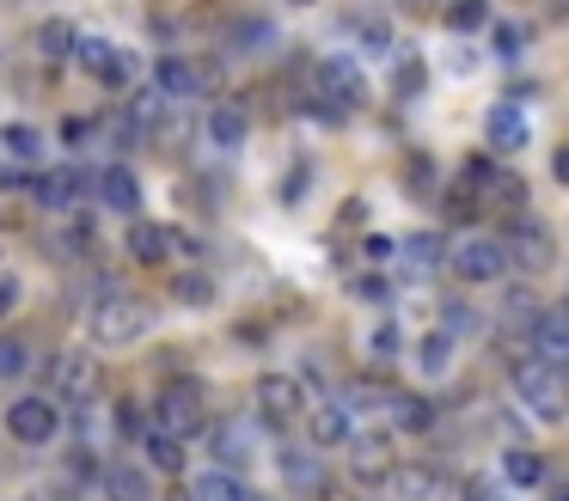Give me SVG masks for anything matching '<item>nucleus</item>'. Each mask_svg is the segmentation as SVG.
Masks as SVG:
<instances>
[{
  "mask_svg": "<svg viewBox=\"0 0 569 501\" xmlns=\"http://www.w3.org/2000/svg\"><path fill=\"white\" fill-rule=\"evenodd\" d=\"M92 342L99 349H129V342H141L153 330V305L141 300V293H104L99 305H92Z\"/></svg>",
  "mask_w": 569,
  "mask_h": 501,
  "instance_id": "obj_1",
  "label": "nucleus"
},
{
  "mask_svg": "<svg viewBox=\"0 0 569 501\" xmlns=\"http://www.w3.org/2000/svg\"><path fill=\"white\" fill-rule=\"evenodd\" d=\"M202 422H209L202 379H166L160 398H153V428L172 434V440H190V434H202Z\"/></svg>",
  "mask_w": 569,
  "mask_h": 501,
  "instance_id": "obj_2",
  "label": "nucleus"
},
{
  "mask_svg": "<svg viewBox=\"0 0 569 501\" xmlns=\"http://www.w3.org/2000/svg\"><path fill=\"white\" fill-rule=\"evenodd\" d=\"M43 398L50 403H92L99 398V361L87 349H62L43 361Z\"/></svg>",
  "mask_w": 569,
  "mask_h": 501,
  "instance_id": "obj_3",
  "label": "nucleus"
},
{
  "mask_svg": "<svg viewBox=\"0 0 569 501\" xmlns=\"http://www.w3.org/2000/svg\"><path fill=\"white\" fill-rule=\"evenodd\" d=\"M74 61H80V68H87L99 86H111V92H123V86L141 80V56H136V49L111 43V37H92V31H80Z\"/></svg>",
  "mask_w": 569,
  "mask_h": 501,
  "instance_id": "obj_4",
  "label": "nucleus"
},
{
  "mask_svg": "<svg viewBox=\"0 0 569 501\" xmlns=\"http://www.w3.org/2000/svg\"><path fill=\"white\" fill-rule=\"evenodd\" d=\"M515 398H520V410H527L532 422H545V428L563 422V379H557V367L520 361L515 367Z\"/></svg>",
  "mask_w": 569,
  "mask_h": 501,
  "instance_id": "obj_5",
  "label": "nucleus"
},
{
  "mask_svg": "<svg viewBox=\"0 0 569 501\" xmlns=\"http://www.w3.org/2000/svg\"><path fill=\"white\" fill-rule=\"evenodd\" d=\"M447 269H453L466 288H490V281L508 275V244L502 239H459L453 251L441 257Z\"/></svg>",
  "mask_w": 569,
  "mask_h": 501,
  "instance_id": "obj_6",
  "label": "nucleus"
},
{
  "mask_svg": "<svg viewBox=\"0 0 569 501\" xmlns=\"http://www.w3.org/2000/svg\"><path fill=\"white\" fill-rule=\"evenodd\" d=\"M312 80H319V104H331V117L368 104V80H361L356 56H319V73H312Z\"/></svg>",
  "mask_w": 569,
  "mask_h": 501,
  "instance_id": "obj_7",
  "label": "nucleus"
},
{
  "mask_svg": "<svg viewBox=\"0 0 569 501\" xmlns=\"http://www.w3.org/2000/svg\"><path fill=\"white\" fill-rule=\"evenodd\" d=\"M7 434L19 440V447H50L56 434H62V410H56L50 398H13L7 403Z\"/></svg>",
  "mask_w": 569,
  "mask_h": 501,
  "instance_id": "obj_8",
  "label": "nucleus"
},
{
  "mask_svg": "<svg viewBox=\"0 0 569 501\" xmlns=\"http://www.w3.org/2000/svg\"><path fill=\"white\" fill-rule=\"evenodd\" d=\"M343 452H349V483L356 489H386V477H392V440L386 434H349L343 440Z\"/></svg>",
  "mask_w": 569,
  "mask_h": 501,
  "instance_id": "obj_9",
  "label": "nucleus"
},
{
  "mask_svg": "<svg viewBox=\"0 0 569 501\" xmlns=\"http://www.w3.org/2000/svg\"><path fill=\"white\" fill-rule=\"evenodd\" d=\"M307 385H300L295 373H263L258 379V415L270 428H288V422H300V415H307Z\"/></svg>",
  "mask_w": 569,
  "mask_h": 501,
  "instance_id": "obj_10",
  "label": "nucleus"
},
{
  "mask_svg": "<svg viewBox=\"0 0 569 501\" xmlns=\"http://www.w3.org/2000/svg\"><path fill=\"white\" fill-rule=\"evenodd\" d=\"M520 361H539V367H563L569 361V318L563 305H539V318L527 324V354Z\"/></svg>",
  "mask_w": 569,
  "mask_h": 501,
  "instance_id": "obj_11",
  "label": "nucleus"
},
{
  "mask_svg": "<svg viewBox=\"0 0 569 501\" xmlns=\"http://www.w3.org/2000/svg\"><path fill=\"white\" fill-rule=\"evenodd\" d=\"M123 251L136 257V263L160 269L172 251H190V239H184L178 227H153V220H129V239H123Z\"/></svg>",
  "mask_w": 569,
  "mask_h": 501,
  "instance_id": "obj_12",
  "label": "nucleus"
},
{
  "mask_svg": "<svg viewBox=\"0 0 569 501\" xmlns=\"http://www.w3.org/2000/svg\"><path fill=\"white\" fill-rule=\"evenodd\" d=\"M483 141H490V153H520V147L532 141V117L515 98H502V104H490V117H483Z\"/></svg>",
  "mask_w": 569,
  "mask_h": 501,
  "instance_id": "obj_13",
  "label": "nucleus"
},
{
  "mask_svg": "<svg viewBox=\"0 0 569 501\" xmlns=\"http://www.w3.org/2000/svg\"><path fill=\"white\" fill-rule=\"evenodd\" d=\"M276 477L295 495H325V464L312 447H276Z\"/></svg>",
  "mask_w": 569,
  "mask_h": 501,
  "instance_id": "obj_14",
  "label": "nucleus"
},
{
  "mask_svg": "<svg viewBox=\"0 0 569 501\" xmlns=\"http://www.w3.org/2000/svg\"><path fill=\"white\" fill-rule=\"evenodd\" d=\"M307 434H312V452H325V447H343L349 434H356V415H349V403H337V398H325V403H307Z\"/></svg>",
  "mask_w": 569,
  "mask_h": 501,
  "instance_id": "obj_15",
  "label": "nucleus"
},
{
  "mask_svg": "<svg viewBox=\"0 0 569 501\" xmlns=\"http://www.w3.org/2000/svg\"><path fill=\"white\" fill-rule=\"evenodd\" d=\"M80 190H87V178H80V166H50L31 178V202L50 208V214H62V208L80 202Z\"/></svg>",
  "mask_w": 569,
  "mask_h": 501,
  "instance_id": "obj_16",
  "label": "nucleus"
},
{
  "mask_svg": "<svg viewBox=\"0 0 569 501\" xmlns=\"http://www.w3.org/2000/svg\"><path fill=\"white\" fill-rule=\"evenodd\" d=\"M410 361H417L422 379H447V373H453V361H459V342L435 324V330H422V337L410 342Z\"/></svg>",
  "mask_w": 569,
  "mask_h": 501,
  "instance_id": "obj_17",
  "label": "nucleus"
},
{
  "mask_svg": "<svg viewBox=\"0 0 569 501\" xmlns=\"http://www.w3.org/2000/svg\"><path fill=\"white\" fill-rule=\"evenodd\" d=\"M508 257H520L527 269H551V263H557L551 227H545V220H532V214H520V220H515V251H508Z\"/></svg>",
  "mask_w": 569,
  "mask_h": 501,
  "instance_id": "obj_18",
  "label": "nucleus"
},
{
  "mask_svg": "<svg viewBox=\"0 0 569 501\" xmlns=\"http://www.w3.org/2000/svg\"><path fill=\"white\" fill-rule=\"evenodd\" d=\"M99 202L111 208V214H129L136 220V208H141V178L129 166H104L99 171Z\"/></svg>",
  "mask_w": 569,
  "mask_h": 501,
  "instance_id": "obj_19",
  "label": "nucleus"
},
{
  "mask_svg": "<svg viewBox=\"0 0 569 501\" xmlns=\"http://www.w3.org/2000/svg\"><path fill=\"white\" fill-rule=\"evenodd\" d=\"M386 483H392L405 501H441L447 477L435 471V464H392V477H386Z\"/></svg>",
  "mask_w": 569,
  "mask_h": 501,
  "instance_id": "obj_20",
  "label": "nucleus"
},
{
  "mask_svg": "<svg viewBox=\"0 0 569 501\" xmlns=\"http://www.w3.org/2000/svg\"><path fill=\"white\" fill-rule=\"evenodd\" d=\"M209 141L221 147V153H239V147L251 141V117L239 104H214L209 110Z\"/></svg>",
  "mask_w": 569,
  "mask_h": 501,
  "instance_id": "obj_21",
  "label": "nucleus"
},
{
  "mask_svg": "<svg viewBox=\"0 0 569 501\" xmlns=\"http://www.w3.org/2000/svg\"><path fill=\"white\" fill-rule=\"evenodd\" d=\"M190 501H258L251 495V483L239 471H227V464H214V471L197 477V489H190Z\"/></svg>",
  "mask_w": 569,
  "mask_h": 501,
  "instance_id": "obj_22",
  "label": "nucleus"
},
{
  "mask_svg": "<svg viewBox=\"0 0 569 501\" xmlns=\"http://www.w3.org/2000/svg\"><path fill=\"white\" fill-rule=\"evenodd\" d=\"M386 410H392V422L405 428V434H429V428H435V403L417 398V391H392Z\"/></svg>",
  "mask_w": 569,
  "mask_h": 501,
  "instance_id": "obj_23",
  "label": "nucleus"
},
{
  "mask_svg": "<svg viewBox=\"0 0 569 501\" xmlns=\"http://www.w3.org/2000/svg\"><path fill=\"white\" fill-rule=\"evenodd\" d=\"M136 447H141V471H184V440H172V434L153 428V434L136 440Z\"/></svg>",
  "mask_w": 569,
  "mask_h": 501,
  "instance_id": "obj_24",
  "label": "nucleus"
},
{
  "mask_svg": "<svg viewBox=\"0 0 569 501\" xmlns=\"http://www.w3.org/2000/svg\"><path fill=\"white\" fill-rule=\"evenodd\" d=\"M104 495L111 501H153V477L141 464H111L104 471Z\"/></svg>",
  "mask_w": 569,
  "mask_h": 501,
  "instance_id": "obj_25",
  "label": "nucleus"
},
{
  "mask_svg": "<svg viewBox=\"0 0 569 501\" xmlns=\"http://www.w3.org/2000/svg\"><path fill=\"white\" fill-rule=\"evenodd\" d=\"M197 68H190V61L184 56H166L160 61V86H153V92H160L166 98V104H172V98H197Z\"/></svg>",
  "mask_w": 569,
  "mask_h": 501,
  "instance_id": "obj_26",
  "label": "nucleus"
},
{
  "mask_svg": "<svg viewBox=\"0 0 569 501\" xmlns=\"http://www.w3.org/2000/svg\"><path fill=\"white\" fill-rule=\"evenodd\" d=\"M74 43H80V24H68V19H43L38 24V56L74 61Z\"/></svg>",
  "mask_w": 569,
  "mask_h": 501,
  "instance_id": "obj_27",
  "label": "nucleus"
},
{
  "mask_svg": "<svg viewBox=\"0 0 569 501\" xmlns=\"http://www.w3.org/2000/svg\"><path fill=\"white\" fill-rule=\"evenodd\" d=\"M502 477H508L515 489H539V483H545V459H539L532 447H508V452H502Z\"/></svg>",
  "mask_w": 569,
  "mask_h": 501,
  "instance_id": "obj_28",
  "label": "nucleus"
},
{
  "mask_svg": "<svg viewBox=\"0 0 569 501\" xmlns=\"http://www.w3.org/2000/svg\"><path fill=\"white\" fill-rule=\"evenodd\" d=\"M0 153L19 159V166H31V159L43 153V134L31 129V122H0Z\"/></svg>",
  "mask_w": 569,
  "mask_h": 501,
  "instance_id": "obj_29",
  "label": "nucleus"
},
{
  "mask_svg": "<svg viewBox=\"0 0 569 501\" xmlns=\"http://www.w3.org/2000/svg\"><path fill=\"white\" fill-rule=\"evenodd\" d=\"M483 24H490V0H447V31L471 37V31H483Z\"/></svg>",
  "mask_w": 569,
  "mask_h": 501,
  "instance_id": "obj_30",
  "label": "nucleus"
},
{
  "mask_svg": "<svg viewBox=\"0 0 569 501\" xmlns=\"http://www.w3.org/2000/svg\"><path fill=\"white\" fill-rule=\"evenodd\" d=\"M398 354H405V330L392 324V318H380V324L368 330V361H398Z\"/></svg>",
  "mask_w": 569,
  "mask_h": 501,
  "instance_id": "obj_31",
  "label": "nucleus"
},
{
  "mask_svg": "<svg viewBox=\"0 0 569 501\" xmlns=\"http://www.w3.org/2000/svg\"><path fill=\"white\" fill-rule=\"evenodd\" d=\"M441 330H447V337H478V330H483V318H478V305H466V300H447L441 305Z\"/></svg>",
  "mask_w": 569,
  "mask_h": 501,
  "instance_id": "obj_32",
  "label": "nucleus"
},
{
  "mask_svg": "<svg viewBox=\"0 0 569 501\" xmlns=\"http://www.w3.org/2000/svg\"><path fill=\"white\" fill-rule=\"evenodd\" d=\"M172 293H178V305H214V281L202 275V269H184V275L172 281Z\"/></svg>",
  "mask_w": 569,
  "mask_h": 501,
  "instance_id": "obj_33",
  "label": "nucleus"
},
{
  "mask_svg": "<svg viewBox=\"0 0 569 501\" xmlns=\"http://www.w3.org/2000/svg\"><path fill=\"white\" fill-rule=\"evenodd\" d=\"M405 257H410L417 269H441V257H447V239H441V232H417V239L405 244Z\"/></svg>",
  "mask_w": 569,
  "mask_h": 501,
  "instance_id": "obj_34",
  "label": "nucleus"
},
{
  "mask_svg": "<svg viewBox=\"0 0 569 501\" xmlns=\"http://www.w3.org/2000/svg\"><path fill=\"white\" fill-rule=\"evenodd\" d=\"M246 452H251V447H246V428H233V422H227V428H214V459H221L227 471H233V464L246 459Z\"/></svg>",
  "mask_w": 569,
  "mask_h": 501,
  "instance_id": "obj_35",
  "label": "nucleus"
},
{
  "mask_svg": "<svg viewBox=\"0 0 569 501\" xmlns=\"http://www.w3.org/2000/svg\"><path fill=\"white\" fill-rule=\"evenodd\" d=\"M19 373H31V342L0 337V379H19Z\"/></svg>",
  "mask_w": 569,
  "mask_h": 501,
  "instance_id": "obj_36",
  "label": "nucleus"
},
{
  "mask_svg": "<svg viewBox=\"0 0 569 501\" xmlns=\"http://www.w3.org/2000/svg\"><path fill=\"white\" fill-rule=\"evenodd\" d=\"M417 86H422V61H417V56H398V68H392V98H417Z\"/></svg>",
  "mask_w": 569,
  "mask_h": 501,
  "instance_id": "obj_37",
  "label": "nucleus"
},
{
  "mask_svg": "<svg viewBox=\"0 0 569 501\" xmlns=\"http://www.w3.org/2000/svg\"><path fill=\"white\" fill-rule=\"evenodd\" d=\"M356 300L361 305H386V300H392V281H386V275H361L356 281Z\"/></svg>",
  "mask_w": 569,
  "mask_h": 501,
  "instance_id": "obj_38",
  "label": "nucleus"
},
{
  "mask_svg": "<svg viewBox=\"0 0 569 501\" xmlns=\"http://www.w3.org/2000/svg\"><path fill=\"white\" fill-rule=\"evenodd\" d=\"M361 257H368V263H392V257H398V244L386 239V232H368V239H361Z\"/></svg>",
  "mask_w": 569,
  "mask_h": 501,
  "instance_id": "obj_39",
  "label": "nucleus"
},
{
  "mask_svg": "<svg viewBox=\"0 0 569 501\" xmlns=\"http://www.w3.org/2000/svg\"><path fill=\"white\" fill-rule=\"evenodd\" d=\"M19 293H26V288H19V275H13V269H0V318L19 305Z\"/></svg>",
  "mask_w": 569,
  "mask_h": 501,
  "instance_id": "obj_40",
  "label": "nucleus"
},
{
  "mask_svg": "<svg viewBox=\"0 0 569 501\" xmlns=\"http://www.w3.org/2000/svg\"><path fill=\"white\" fill-rule=\"evenodd\" d=\"M520 43H527V31H515V24H496V56H502V61L515 56Z\"/></svg>",
  "mask_w": 569,
  "mask_h": 501,
  "instance_id": "obj_41",
  "label": "nucleus"
},
{
  "mask_svg": "<svg viewBox=\"0 0 569 501\" xmlns=\"http://www.w3.org/2000/svg\"><path fill=\"white\" fill-rule=\"evenodd\" d=\"M87 134H92V122H80V117H68V122H62V141H68V147H80Z\"/></svg>",
  "mask_w": 569,
  "mask_h": 501,
  "instance_id": "obj_42",
  "label": "nucleus"
},
{
  "mask_svg": "<svg viewBox=\"0 0 569 501\" xmlns=\"http://www.w3.org/2000/svg\"><path fill=\"white\" fill-rule=\"evenodd\" d=\"M459 495H466V501H496V489H490V483H466Z\"/></svg>",
  "mask_w": 569,
  "mask_h": 501,
  "instance_id": "obj_43",
  "label": "nucleus"
},
{
  "mask_svg": "<svg viewBox=\"0 0 569 501\" xmlns=\"http://www.w3.org/2000/svg\"><path fill=\"white\" fill-rule=\"evenodd\" d=\"M166 501H190V489H172V495H166Z\"/></svg>",
  "mask_w": 569,
  "mask_h": 501,
  "instance_id": "obj_44",
  "label": "nucleus"
}]
</instances>
